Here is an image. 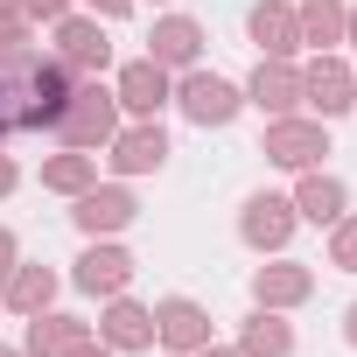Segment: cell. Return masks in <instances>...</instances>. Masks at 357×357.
Segmentation results:
<instances>
[{"instance_id": "cell-1", "label": "cell", "mask_w": 357, "mask_h": 357, "mask_svg": "<svg viewBox=\"0 0 357 357\" xmlns=\"http://www.w3.org/2000/svg\"><path fill=\"white\" fill-rule=\"evenodd\" d=\"M70 98V77L43 56H0V133L50 126Z\"/></svg>"}]
</instances>
